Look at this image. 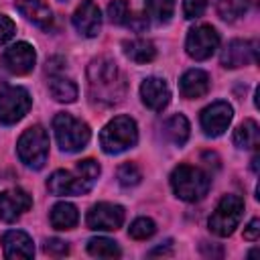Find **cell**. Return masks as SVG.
Segmentation results:
<instances>
[{
	"label": "cell",
	"instance_id": "obj_3",
	"mask_svg": "<svg viewBox=\"0 0 260 260\" xmlns=\"http://www.w3.org/2000/svg\"><path fill=\"white\" fill-rule=\"evenodd\" d=\"M138 142V128L130 116H116L100 132V146L106 154H120Z\"/></svg>",
	"mask_w": 260,
	"mask_h": 260
},
{
	"label": "cell",
	"instance_id": "obj_26",
	"mask_svg": "<svg viewBox=\"0 0 260 260\" xmlns=\"http://www.w3.org/2000/svg\"><path fill=\"white\" fill-rule=\"evenodd\" d=\"M215 10L223 20H238L248 10V0H215Z\"/></svg>",
	"mask_w": 260,
	"mask_h": 260
},
{
	"label": "cell",
	"instance_id": "obj_6",
	"mask_svg": "<svg viewBox=\"0 0 260 260\" xmlns=\"http://www.w3.org/2000/svg\"><path fill=\"white\" fill-rule=\"evenodd\" d=\"M16 152L18 158L30 167V169H43V165L47 162L49 156V134L43 126H30L26 128L18 142H16Z\"/></svg>",
	"mask_w": 260,
	"mask_h": 260
},
{
	"label": "cell",
	"instance_id": "obj_36",
	"mask_svg": "<svg viewBox=\"0 0 260 260\" xmlns=\"http://www.w3.org/2000/svg\"><path fill=\"white\" fill-rule=\"evenodd\" d=\"M171 240H167L165 242V246H158V248H154V250H150V256H158V254H162V256H171L173 254V248H171Z\"/></svg>",
	"mask_w": 260,
	"mask_h": 260
},
{
	"label": "cell",
	"instance_id": "obj_1",
	"mask_svg": "<svg viewBox=\"0 0 260 260\" xmlns=\"http://www.w3.org/2000/svg\"><path fill=\"white\" fill-rule=\"evenodd\" d=\"M87 81H89V95L93 102L102 106L118 104L124 95L126 83L124 77L110 57H98L87 67Z\"/></svg>",
	"mask_w": 260,
	"mask_h": 260
},
{
	"label": "cell",
	"instance_id": "obj_11",
	"mask_svg": "<svg viewBox=\"0 0 260 260\" xmlns=\"http://www.w3.org/2000/svg\"><path fill=\"white\" fill-rule=\"evenodd\" d=\"M85 223L89 230H98V232H112L118 230L124 223V207L116 205V203H95L85 217Z\"/></svg>",
	"mask_w": 260,
	"mask_h": 260
},
{
	"label": "cell",
	"instance_id": "obj_13",
	"mask_svg": "<svg viewBox=\"0 0 260 260\" xmlns=\"http://www.w3.org/2000/svg\"><path fill=\"white\" fill-rule=\"evenodd\" d=\"M32 205L30 195L24 189H6L0 193V219L6 223L16 221L24 211H28Z\"/></svg>",
	"mask_w": 260,
	"mask_h": 260
},
{
	"label": "cell",
	"instance_id": "obj_7",
	"mask_svg": "<svg viewBox=\"0 0 260 260\" xmlns=\"http://www.w3.org/2000/svg\"><path fill=\"white\" fill-rule=\"evenodd\" d=\"M244 215V199L240 195H223L209 217V230L219 236H232Z\"/></svg>",
	"mask_w": 260,
	"mask_h": 260
},
{
	"label": "cell",
	"instance_id": "obj_19",
	"mask_svg": "<svg viewBox=\"0 0 260 260\" xmlns=\"http://www.w3.org/2000/svg\"><path fill=\"white\" fill-rule=\"evenodd\" d=\"M16 10L26 20H30L32 24H37L41 28H47L53 22V12H51V8L47 6L45 0H18Z\"/></svg>",
	"mask_w": 260,
	"mask_h": 260
},
{
	"label": "cell",
	"instance_id": "obj_22",
	"mask_svg": "<svg viewBox=\"0 0 260 260\" xmlns=\"http://www.w3.org/2000/svg\"><path fill=\"white\" fill-rule=\"evenodd\" d=\"M122 47H124V55H126L130 61L138 63V65L150 63V61L156 57L154 45H152L150 41H146V39H132V41H126Z\"/></svg>",
	"mask_w": 260,
	"mask_h": 260
},
{
	"label": "cell",
	"instance_id": "obj_16",
	"mask_svg": "<svg viewBox=\"0 0 260 260\" xmlns=\"http://www.w3.org/2000/svg\"><path fill=\"white\" fill-rule=\"evenodd\" d=\"M142 104L154 112H162L171 102V91L165 79L160 77H146L140 85Z\"/></svg>",
	"mask_w": 260,
	"mask_h": 260
},
{
	"label": "cell",
	"instance_id": "obj_32",
	"mask_svg": "<svg viewBox=\"0 0 260 260\" xmlns=\"http://www.w3.org/2000/svg\"><path fill=\"white\" fill-rule=\"evenodd\" d=\"M43 250L49 256H65L69 252V246H67V242H63L59 238H49V240H45Z\"/></svg>",
	"mask_w": 260,
	"mask_h": 260
},
{
	"label": "cell",
	"instance_id": "obj_37",
	"mask_svg": "<svg viewBox=\"0 0 260 260\" xmlns=\"http://www.w3.org/2000/svg\"><path fill=\"white\" fill-rule=\"evenodd\" d=\"M258 160H260V158H258V154H256V156L252 158V171H254V173H258Z\"/></svg>",
	"mask_w": 260,
	"mask_h": 260
},
{
	"label": "cell",
	"instance_id": "obj_8",
	"mask_svg": "<svg viewBox=\"0 0 260 260\" xmlns=\"http://www.w3.org/2000/svg\"><path fill=\"white\" fill-rule=\"evenodd\" d=\"M32 100L24 87H6L0 91V124H16L30 110Z\"/></svg>",
	"mask_w": 260,
	"mask_h": 260
},
{
	"label": "cell",
	"instance_id": "obj_21",
	"mask_svg": "<svg viewBox=\"0 0 260 260\" xmlns=\"http://www.w3.org/2000/svg\"><path fill=\"white\" fill-rule=\"evenodd\" d=\"M79 221V213L77 207L69 201H61L57 205H53L51 209V225L55 230H71L75 228Z\"/></svg>",
	"mask_w": 260,
	"mask_h": 260
},
{
	"label": "cell",
	"instance_id": "obj_23",
	"mask_svg": "<svg viewBox=\"0 0 260 260\" xmlns=\"http://www.w3.org/2000/svg\"><path fill=\"white\" fill-rule=\"evenodd\" d=\"M49 93L53 95V100L61 102V104H71L77 100V85L61 75H53L49 79Z\"/></svg>",
	"mask_w": 260,
	"mask_h": 260
},
{
	"label": "cell",
	"instance_id": "obj_25",
	"mask_svg": "<svg viewBox=\"0 0 260 260\" xmlns=\"http://www.w3.org/2000/svg\"><path fill=\"white\" fill-rule=\"evenodd\" d=\"M87 252L95 258H118L122 254L120 246L110 238H91L87 242Z\"/></svg>",
	"mask_w": 260,
	"mask_h": 260
},
{
	"label": "cell",
	"instance_id": "obj_14",
	"mask_svg": "<svg viewBox=\"0 0 260 260\" xmlns=\"http://www.w3.org/2000/svg\"><path fill=\"white\" fill-rule=\"evenodd\" d=\"M258 45L254 41H232L221 53V65L230 69H238L258 61Z\"/></svg>",
	"mask_w": 260,
	"mask_h": 260
},
{
	"label": "cell",
	"instance_id": "obj_18",
	"mask_svg": "<svg viewBox=\"0 0 260 260\" xmlns=\"http://www.w3.org/2000/svg\"><path fill=\"white\" fill-rule=\"evenodd\" d=\"M179 89H181V95L187 100L201 98L209 91V75L203 69H189L183 73L179 81Z\"/></svg>",
	"mask_w": 260,
	"mask_h": 260
},
{
	"label": "cell",
	"instance_id": "obj_5",
	"mask_svg": "<svg viewBox=\"0 0 260 260\" xmlns=\"http://www.w3.org/2000/svg\"><path fill=\"white\" fill-rule=\"evenodd\" d=\"M53 130H55L59 148L65 152H77V150L85 148V144L91 138L89 126L65 112H61L53 118Z\"/></svg>",
	"mask_w": 260,
	"mask_h": 260
},
{
	"label": "cell",
	"instance_id": "obj_17",
	"mask_svg": "<svg viewBox=\"0 0 260 260\" xmlns=\"http://www.w3.org/2000/svg\"><path fill=\"white\" fill-rule=\"evenodd\" d=\"M2 246H4V256L6 258H32L35 246L28 234L20 230H10L2 236Z\"/></svg>",
	"mask_w": 260,
	"mask_h": 260
},
{
	"label": "cell",
	"instance_id": "obj_10",
	"mask_svg": "<svg viewBox=\"0 0 260 260\" xmlns=\"http://www.w3.org/2000/svg\"><path fill=\"white\" fill-rule=\"evenodd\" d=\"M35 61H37V53H35L32 45H28L24 41L10 45L2 53V57H0V65L6 71L14 73V75H26V73H30L32 67H35Z\"/></svg>",
	"mask_w": 260,
	"mask_h": 260
},
{
	"label": "cell",
	"instance_id": "obj_34",
	"mask_svg": "<svg viewBox=\"0 0 260 260\" xmlns=\"http://www.w3.org/2000/svg\"><path fill=\"white\" fill-rule=\"evenodd\" d=\"M258 236H260V219L254 217V219L244 228V238L250 240V242H256Z\"/></svg>",
	"mask_w": 260,
	"mask_h": 260
},
{
	"label": "cell",
	"instance_id": "obj_24",
	"mask_svg": "<svg viewBox=\"0 0 260 260\" xmlns=\"http://www.w3.org/2000/svg\"><path fill=\"white\" fill-rule=\"evenodd\" d=\"M260 142V130H258V124L254 120H244L236 132H234V144L238 148H244V150H250V148H256Z\"/></svg>",
	"mask_w": 260,
	"mask_h": 260
},
{
	"label": "cell",
	"instance_id": "obj_4",
	"mask_svg": "<svg viewBox=\"0 0 260 260\" xmlns=\"http://www.w3.org/2000/svg\"><path fill=\"white\" fill-rule=\"evenodd\" d=\"M209 185H211L209 175L191 165H179L171 173V187L175 195L189 203L203 199L209 191Z\"/></svg>",
	"mask_w": 260,
	"mask_h": 260
},
{
	"label": "cell",
	"instance_id": "obj_20",
	"mask_svg": "<svg viewBox=\"0 0 260 260\" xmlns=\"http://www.w3.org/2000/svg\"><path fill=\"white\" fill-rule=\"evenodd\" d=\"M162 134L171 144L183 146L187 142V138H189V122H187V118L183 114H175V116L167 118L165 124H162Z\"/></svg>",
	"mask_w": 260,
	"mask_h": 260
},
{
	"label": "cell",
	"instance_id": "obj_35",
	"mask_svg": "<svg viewBox=\"0 0 260 260\" xmlns=\"http://www.w3.org/2000/svg\"><path fill=\"white\" fill-rule=\"evenodd\" d=\"M128 26L132 28V30H136V32H140V30H144L146 26H148V20H146V16H140V14H132V16H128Z\"/></svg>",
	"mask_w": 260,
	"mask_h": 260
},
{
	"label": "cell",
	"instance_id": "obj_29",
	"mask_svg": "<svg viewBox=\"0 0 260 260\" xmlns=\"http://www.w3.org/2000/svg\"><path fill=\"white\" fill-rule=\"evenodd\" d=\"M140 179H142V173H140V169L134 162L120 165V169H118V181H120L122 187H134V185L140 183Z\"/></svg>",
	"mask_w": 260,
	"mask_h": 260
},
{
	"label": "cell",
	"instance_id": "obj_30",
	"mask_svg": "<svg viewBox=\"0 0 260 260\" xmlns=\"http://www.w3.org/2000/svg\"><path fill=\"white\" fill-rule=\"evenodd\" d=\"M108 16L114 24H124L128 20V2L126 0H112L108 6Z\"/></svg>",
	"mask_w": 260,
	"mask_h": 260
},
{
	"label": "cell",
	"instance_id": "obj_31",
	"mask_svg": "<svg viewBox=\"0 0 260 260\" xmlns=\"http://www.w3.org/2000/svg\"><path fill=\"white\" fill-rule=\"evenodd\" d=\"M207 8V0H183V14L185 18H199Z\"/></svg>",
	"mask_w": 260,
	"mask_h": 260
},
{
	"label": "cell",
	"instance_id": "obj_12",
	"mask_svg": "<svg viewBox=\"0 0 260 260\" xmlns=\"http://www.w3.org/2000/svg\"><path fill=\"white\" fill-rule=\"evenodd\" d=\"M234 118V110L228 102H213L201 112V128L205 136H221Z\"/></svg>",
	"mask_w": 260,
	"mask_h": 260
},
{
	"label": "cell",
	"instance_id": "obj_9",
	"mask_svg": "<svg viewBox=\"0 0 260 260\" xmlns=\"http://www.w3.org/2000/svg\"><path fill=\"white\" fill-rule=\"evenodd\" d=\"M217 47H219V35L211 24H197L187 32L185 49L187 55L193 57L195 61L209 59Z\"/></svg>",
	"mask_w": 260,
	"mask_h": 260
},
{
	"label": "cell",
	"instance_id": "obj_2",
	"mask_svg": "<svg viewBox=\"0 0 260 260\" xmlns=\"http://www.w3.org/2000/svg\"><path fill=\"white\" fill-rule=\"evenodd\" d=\"M100 165L98 160L93 158H83L77 162L75 167V173L71 171H55L49 179H47V189L53 193V195H83L87 193L98 177H100Z\"/></svg>",
	"mask_w": 260,
	"mask_h": 260
},
{
	"label": "cell",
	"instance_id": "obj_15",
	"mask_svg": "<svg viewBox=\"0 0 260 260\" xmlns=\"http://www.w3.org/2000/svg\"><path fill=\"white\" fill-rule=\"evenodd\" d=\"M73 26L81 37H98L100 28H102V14L100 8L91 2V0H83L77 10L73 12Z\"/></svg>",
	"mask_w": 260,
	"mask_h": 260
},
{
	"label": "cell",
	"instance_id": "obj_33",
	"mask_svg": "<svg viewBox=\"0 0 260 260\" xmlns=\"http://www.w3.org/2000/svg\"><path fill=\"white\" fill-rule=\"evenodd\" d=\"M14 30H16L14 22H12L8 16L0 14V45H2V43H6V41H10V39H12V35H14Z\"/></svg>",
	"mask_w": 260,
	"mask_h": 260
},
{
	"label": "cell",
	"instance_id": "obj_28",
	"mask_svg": "<svg viewBox=\"0 0 260 260\" xmlns=\"http://www.w3.org/2000/svg\"><path fill=\"white\" fill-rule=\"evenodd\" d=\"M154 232H156V225H154V221H152L150 217H138V219H134V221L130 223V228H128V234H130V238H134V240H146V238H150Z\"/></svg>",
	"mask_w": 260,
	"mask_h": 260
},
{
	"label": "cell",
	"instance_id": "obj_27",
	"mask_svg": "<svg viewBox=\"0 0 260 260\" xmlns=\"http://www.w3.org/2000/svg\"><path fill=\"white\" fill-rule=\"evenodd\" d=\"M144 6L156 22H169L175 12V0H144Z\"/></svg>",
	"mask_w": 260,
	"mask_h": 260
}]
</instances>
